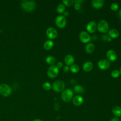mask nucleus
Here are the masks:
<instances>
[{
    "label": "nucleus",
    "instance_id": "obj_1",
    "mask_svg": "<svg viewBox=\"0 0 121 121\" xmlns=\"http://www.w3.org/2000/svg\"><path fill=\"white\" fill-rule=\"evenodd\" d=\"M21 7L23 9L27 12L33 10L36 6V4L34 0H22L21 3Z\"/></svg>",
    "mask_w": 121,
    "mask_h": 121
},
{
    "label": "nucleus",
    "instance_id": "obj_2",
    "mask_svg": "<svg viewBox=\"0 0 121 121\" xmlns=\"http://www.w3.org/2000/svg\"><path fill=\"white\" fill-rule=\"evenodd\" d=\"M73 96V92L70 89H66L63 90L61 94V98L63 101L65 102H69L70 101Z\"/></svg>",
    "mask_w": 121,
    "mask_h": 121
},
{
    "label": "nucleus",
    "instance_id": "obj_3",
    "mask_svg": "<svg viewBox=\"0 0 121 121\" xmlns=\"http://www.w3.org/2000/svg\"><path fill=\"white\" fill-rule=\"evenodd\" d=\"M98 30L103 33H105L109 31V25L107 22L104 20H102L99 22L97 25Z\"/></svg>",
    "mask_w": 121,
    "mask_h": 121
},
{
    "label": "nucleus",
    "instance_id": "obj_4",
    "mask_svg": "<svg viewBox=\"0 0 121 121\" xmlns=\"http://www.w3.org/2000/svg\"><path fill=\"white\" fill-rule=\"evenodd\" d=\"M12 92V89L8 85L2 84L0 85V94L4 96L9 95Z\"/></svg>",
    "mask_w": 121,
    "mask_h": 121
},
{
    "label": "nucleus",
    "instance_id": "obj_5",
    "mask_svg": "<svg viewBox=\"0 0 121 121\" xmlns=\"http://www.w3.org/2000/svg\"><path fill=\"white\" fill-rule=\"evenodd\" d=\"M59 69L55 65H51L48 69L47 74L50 78H55L59 74Z\"/></svg>",
    "mask_w": 121,
    "mask_h": 121
},
{
    "label": "nucleus",
    "instance_id": "obj_6",
    "mask_svg": "<svg viewBox=\"0 0 121 121\" xmlns=\"http://www.w3.org/2000/svg\"><path fill=\"white\" fill-rule=\"evenodd\" d=\"M64 88V83L61 80H56L52 85V89L55 92H60L63 91Z\"/></svg>",
    "mask_w": 121,
    "mask_h": 121
},
{
    "label": "nucleus",
    "instance_id": "obj_7",
    "mask_svg": "<svg viewBox=\"0 0 121 121\" xmlns=\"http://www.w3.org/2000/svg\"><path fill=\"white\" fill-rule=\"evenodd\" d=\"M55 23L56 26L60 28H64L66 25V19L63 15H60L57 16L55 19Z\"/></svg>",
    "mask_w": 121,
    "mask_h": 121
},
{
    "label": "nucleus",
    "instance_id": "obj_8",
    "mask_svg": "<svg viewBox=\"0 0 121 121\" xmlns=\"http://www.w3.org/2000/svg\"><path fill=\"white\" fill-rule=\"evenodd\" d=\"M79 38L83 43H87L91 40V36L86 31H82L79 35Z\"/></svg>",
    "mask_w": 121,
    "mask_h": 121
},
{
    "label": "nucleus",
    "instance_id": "obj_9",
    "mask_svg": "<svg viewBox=\"0 0 121 121\" xmlns=\"http://www.w3.org/2000/svg\"><path fill=\"white\" fill-rule=\"evenodd\" d=\"M98 67L102 70H106L110 66V63L108 60L102 59L100 60L97 63Z\"/></svg>",
    "mask_w": 121,
    "mask_h": 121
},
{
    "label": "nucleus",
    "instance_id": "obj_10",
    "mask_svg": "<svg viewBox=\"0 0 121 121\" xmlns=\"http://www.w3.org/2000/svg\"><path fill=\"white\" fill-rule=\"evenodd\" d=\"M46 35L47 37L51 39L55 38L57 36V31L53 27H49L46 30Z\"/></svg>",
    "mask_w": 121,
    "mask_h": 121
},
{
    "label": "nucleus",
    "instance_id": "obj_11",
    "mask_svg": "<svg viewBox=\"0 0 121 121\" xmlns=\"http://www.w3.org/2000/svg\"><path fill=\"white\" fill-rule=\"evenodd\" d=\"M86 30L90 33H93L95 32L97 29V25L95 22L91 21L88 23L86 27Z\"/></svg>",
    "mask_w": 121,
    "mask_h": 121
},
{
    "label": "nucleus",
    "instance_id": "obj_12",
    "mask_svg": "<svg viewBox=\"0 0 121 121\" xmlns=\"http://www.w3.org/2000/svg\"><path fill=\"white\" fill-rule=\"evenodd\" d=\"M106 57L109 61H114L117 58L116 52L112 50H109L106 52Z\"/></svg>",
    "mask_w": 121,
    "mask_h": 121
},
{
    "label": "nucleus",
    "instance_id": "obj_13",
    "mask_svg": "<svg viewBox=\"0 0 121 121\" xmlns=\"http://www.w3.org/2000/svg\"><path fill=\"white\" fill-rule=\"evenodd\" d=\"M84 102V99L82 96L80 95L75 96L72 99V103L75 106H80Z\"/></svg>",
    "mask_w": 121,
    "mask_h": 121
},
{
    "label": "nucleus",
    "instance_id": "obj_14",
    "mask_svg": "<svg viewBox=\"0 0 121 121\" xmlns=\"http://www.w3.org/2000/svg\"><path fill=\"white\" fill-rule=\"evenodd\" d=\"M112 112L115 117H120L121 116V107L118 105L114 106L112 108Z\"/></svg>",
    "mask_w": 121,
    "mask_h": 121
},
{
    "label": "nucleus",
    "instance_id": "obj_15",
    "mask_svg": "<svg viewBox=\"0 0 121 121\" xmlns=\"http://www.w3.org/2000/svg\"><path fill=\"white\" fill-rule=\"evenodd\" d=\"M74 60L75 59L74 57L70 54L67 55L64 58L65 62L68 66H71L73 65L74 62Z\"/></svg>",
    "mask_w": 121,
    "mask_h": 121
},
{
    "label": "nucleus",
    "instance_id": "obj_16",
    "mask_svg": "<svg viewBox=\"0 0 121 121\" xmlns=\"http://www.w3.org/2000/svg\"><path fill=\"white\" fill-rule=\"evenodd\" d=\"M92 4L95 9H99L103 6L104 1L103 0H93L92 1Z\"/></svg>",
    "mask_w": 121,
    "mask_h": 121
},
{
    "label": "nucleus",
    "instance_id": "obj_17",
    "mask_svg": "<svg viewBox=\"0 0 121 121\" xmlns=\"http://www.w3.org/2000/svg\"><path fill=\"white\" fill-rule=\"evenodd\" d=\"M93 68V64L90 61H86L83 65V69L86 72L91 71Z\"/></svg>",
    "mask_w": 121,
    "mask_h": 121
},
{
    "label": "nucleus",
    "instance_id": "obj_18",
    "mask_svg": "<svg viewBox=\"0 0 121 121\" xmlns=\"http://www.w3.org/2000/svg\"><path fill=\"white\" fill-rule=\"evenodd\" d=\"M108 35L112 39L116 38L119 35V31L116 29H111L108 31Z\"/></svg>",
    "mask_w": 121,
    "mask_h": 121
},
{
    "label": "nucleus",
    "instance_id": "obj_19",
    "mask_svg": "<svg viewBox=\"0 0 121 121\" xmlns=\"http://www.w3.org/2000/svg\"><path fill=\"white\" fill-rule=\"evenodd\" d=\"M54 45L53 42L51 40L46 41L43 44V48L46 50H49L51 49Z\"/></svg>",
    "mask_w": 121,
    "mask_h": 121
},
{
    "label": "nucleus",
    "instance_id": "obj_20",
    "mask_svg": "<svg viewBox=\"0 0 121 121\" xmlns=\"http://www.w3.org/2000/svg\"><path fill=\"white\" fill-rule=\"evenodd\" d=\"M95 48V47L94 43H89L86 45L85 47V50L87 53L90 54L92 53L94 51Z\"/></svg>",
    "mask_w": 121,
    "mask_h": 121
},
{
    "label": "nucleus",
    "instance_id": "obj_21",
    "mask_svg": "<svg viewBox=\"0 0 121 121\" xmlns=\"http://www.w3.org/2000/svg\"><path fill=\"white\" fill-rule=\"evenodd\" d=\"M74 90L75 93L79 94H82L84 92V88L83 86L80 85H76L74 87Z\"/></svg>",
    "mask_w": 121,
    "mask_h": 121
},
{
    "label": "nucleus",
    "instance_id": "obj_22",
    "mask_svg": "<svg viewBox=\"0 0 121 121\" xmlns=\"http://www.w3.org/2000/svg\"><path fill=\"white\" fill-rule=\"evenodd\" d=\"M45 61L47 62V63L52 65L55 63V62L56 61V60H55V58L53 56L49 55V56H48L46 58Z\"/></svg>",
    "mask_w": 121,
    "mask_h": 121
},
{
    "label": "nucleus",
    "instance_id": "obj_23",
    "mask_svg": "<svg viewBox=\"0 0 121 121\" xmlns=\"http://www.w3.org/2000/svg\"><path fill=\"white\" fill-rule=\"evenodd\" d=\"M65 7L64 5L62 3L59 4L56 8V10L57 12L59 14L63 13V12L65 11Z\"/></svg>",
    "mask_w": 121,
    "mask_h": 121
},
{
    "label": "nucleus",
    "instance_id": "obj_24",
    "mask_svg": "<svg viewBox=\"0 0 121 121\" xmlns=\"http://www.w3.org/2000/svg\"><path fill=\"white\" fill-rule=\"evenodd\" d=\"M69 69L71 72L73 73H76L79 71V67L77 64H73L70 66Z\"/></svg>",
    "mask_w": 121,
    "mask_h": 121
},
{
    "label": "nucleus",
    "instance_id": "obj_25",
    "mask_svg": "<svg viewBox=\"0 0 121 121\" xmlns=\"http://www.w3.org/2000/svg\"><path fill=\"white\" fill-rule=\"evenodd\" d=\"M43 88L46 91L49 90L52 88V86L51 84L48 82H44L43 85Z\"/></svg>",
    "mask_w": 121,
    "mask_h": 121
},
{
    "label": "nucleus",
    "instance_id": "obj_26",
    "mask_svg": "<svg viewBox=\"0 0 121 121\" xmlns=\"http://www.w3.org/2000/svg\"><path fill=\"white\" fill-rule=\"evenodd\" d=\"M111 75L112 78H117L119 77V76L120 75V73L118 70L115 69V70H113L112 71V72L111 73Z\"/></svg>",
    "mask_w": 121,
    "mask_h": 121
},
{
    "label": "nucleus",
    "instance_id": "obj_27",
    "mask_svg": "<svg viewBox=\"0 0 121 121\" xmlns=\"http://www.w3.org/2000/svg\"><path fill=\"white\" fill-rule=\"evenodd\" d=\"M62 2L64 6H71L74 2V0H62Z\"/></svg>",
    "mask_w": 121,
    "mask_h": 121
},
{
    "label": "nucleus",
    "instance_id": "obj_28",
    "mask_svg": "<svg viewBox=\"0 0 121 121\" xmlns=\"http://www.w3.org/2000/svg\"><path fill=\"white\" fill-rule=\"evenodd\" d=\"M111 9L113 11H116L119 9V5L117 3L113 2L112 3L110 6Z\"/></svg>",
    "mask_w": 121,
    "mask_h": 121
},
{
    "label": "nucleus",
    "instance_id": "obj_29",
    "mask_svg": "<svg viewBox=\"0 0 121 121\" xmlns=\"http://www.w3.org/2000/svg\"><path fill=\"white\" fill-rule=\"evenodd\" d=\"M74 9L76 10H79L81 9V5L78 3H75L74 4Z\"/></svg>",
    "mask_w": 121,
    "mask_h": 121
},
{
    "label": "nucleus",
    "instance_id": "obj_30",
    "mask_svg": "<svg viewBox=\"0 0 121 121\" xmlns=\"http://www.w3.org/2000/svg\"><path fill=\"white\" fill-rule=\"evenodd\" d=\"M60 105L59 103H56L54 105V109L56 111H58L60 109Z\"/></svg>",
    "mask_w": 121,
    "mask_h": 121
},
{
    "label": "nucleus",
    "instance_id": "obj_31",
    "mask_svg": "<svg viewBox=\"0 0 121 121\" xmlns=\"http://www.w3.org/2000/svg\"><path fill=\"white\" fill-rule=\"evenodd\" d=\"M56 66H57V67L58 69H59V68H62V67L63 66V63H62V62L59 61V62H58L57 63V64H56Z\"/></svg>",
    "mask_w": 121,
    "mask_h": 121
},
{
    "label": "nucleus",
    "instance_id": "obj_32",
    "mask_svg": "<svg viewBox=\"0 0 121 121\" xmlns=\"http://www.w3.org/2000/svg\"><path fill=\"white\" fill-rule=\"evenodd\" d=\"M69 67L68 65H65L64 67V68H63V70L65 72H68L69 70Z\"/></svg>",
    "mask_w": 121,
    "mask_h": 121
},
{
    "label": "nucleus",
    "instance_id": "obj_33",
    "mask_svg": "<svg viewBox=\"0 0 121 121\" xmlns=\"http://www.w3.org/2000/svg\"><path fill=\"white\" fill-rule=\"evenodd\" d=\"M83 2H84L83 0H76L74 1V2H75V3H78L80 4L82 3Z\"/></svg>",
    "mask_w": 121,
    "mask_h": 121
},
{
    "label": "nucleus",
    "instance_id": "obj_34",
    "mask_svg": "<svg viewBox=\"0 0 121 121\" xmlns=\"http://www.w3.org/2000/svg\"><path fill=\"white\" fill-rule=\"evenodd\" d=\"M110 121H120V120H119V119L118 117H115L112 118L110 120Z\"/></svg>",
    "mask_w": 121,
    "mask_h": 121
},
{
    "label": "nucleus",
    "instance_id": "obj_35",
    "mask_svg": "<svg viewBox=\"0 0 121 121\" xmlns=\"http://www.w3.org/2000/svg\"><path fill=\"white\" fill-rule=\"evenodd\" d=\"M69 15V12L68 11H64L63 12V16L65 17L68 16Z\"/></svg>",
    "mask_w": 121,
    "mask_h": 121
},
{
    "label": "nucleus",
    "instance_id": "obj_36",
    "mask_svg": "<svg viewBox=\"0 0 121 121\" xmlns=\"http://www.w3.org/2000/svg\"><path fill=\"white\" fill-rule=\"evenodd\" d=\"M32 121H42L39 119H35L33 120Z\"/></svg>",
    "mask_w": 121,
    "mask_h": 121
},
{
    "label": "nucleus",
    "instance_id": "obj_37",
    "mask_svg": "<svg viewBox=\"0 0 121 121\" xmlns=\"http://www.w3.org/2000/svg\"><path fill=\"white\" fill-rule=\"evenodd\" d=\"M119 17L121 19V9L119 11Z\"/></svg>",
    "mask_w": 121,
    "mask_h": 121
},
{
    "label": "nucleus",
    "instance_id": "obj_38",
    "mask_svg": "<svg viewBox=\"0 0 121 121\" xmlns=\"http://www.w3.org/2000/svg\"><path fill=\"white\" fill-rule=\"evenodd\" d=\"M112 39L111 37H107V40H108L109 42H111V41H112Z\"/></svg>",
    "mask_w": 121,
    "mask_h": 121
},
{
    "label": "nucleus",
    "instance_id": "obj_39",
    "mask_svg": "<svg viewBox=\"0 0 121 121\" xmlns=\"http://www.w3.org/2000/svg\"><path fill=\"white\" fill-rule=\"evenodd\" d=\"M120 71V74H121V68H120V71Z\"/></svg>",
    "mask_w": 121,
    "mask_h": 121
},
{
    "label": "nucleus",
    "instance_id": "obj_40",
    "mask_svg": "<svg viewBox=\"0 0 121 121\" xmlns=\"http://www.w3.org/2000/svg\"></svg>",
    "mask_w": 121,
    "mask_h": 121
}]
</instances>
